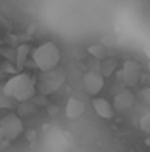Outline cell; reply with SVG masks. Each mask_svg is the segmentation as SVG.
<instances>
[{
    "instance_id": "7c38bea8",
    "label": "cell",
    "mask_w": 150,
    "mask_h": 152,
    "mask_svg": "<svg viewBox=\"0 0 150 152\" xmlns=\"http://www.w3.org/2000/svg\"><path fill=\"white\" fill-rule=\"evenodd\" d=\"M29 54H31L29 45H19V46H17V50H15V66H17L19 69H21V67L27 64Z\"/></svg>"
},
{
    "instance_id": "9c48e42d",
    "label": "cell",
    "mask_w": 150,
    "mask_h": 152,
    "mask_svg": "<svg viewBox=\"0 0 150 152\" xmlns=\"http://www.w3.org/2000/svg\"><path fill=\"white\" fill-rule=\"evenodd\" d=\"M85 110H87V106H85V102L81 100V98H68V102H66V118L68 119H79L83 114H85Z\"/></svg>"
},
{
    "instance_id": "ac0fdd59",
    "label": "cell",
    "mask_w": 150,
    "mask_h": 152,
    "mask_svg": "<svg viewBox=\"0 0 150 152\" xmlns=\"http://www.w3.org/2000/svg\"><path fill=\"white\" fill-rule=\"evenodd\" d=\"M0 108H2V96H0Z\"/></svg>"
},
{
    "instance_id": "e0dca14e",
    "label": "cell",
    "mask_w": 150,
    "mask_h": 152,
    "mask_svg": "<svg viewBox=\"0 0 150 152\" xmlns=\"http://www.w3.org/2000/svg\"><path fill=\"white\" fill-rule=\"evenodd\" d=\"M4 142H8V141L4 139V131H2V127H0V145H4Z\"/></svg>"
},
{
    "instance_id": "9a60e30c",
    "label": "cell",
    "mask_w": 150,
    "mask_h": 152,
    "mask_svg": "<svg viewBox=\"0 0 150 152\" xmlns=\"http://www.w3.org/2000/svg\"><path fill=\"white\" fill-rule=\"evenodd\" d=\"M102 42H104L106 46H116V37H114V35H106V37L102 39Z\"/></svg>"
},
{
    "instance_id": "277c9868",
    "label": "cell",
    "mask_w": 150,
    "mask_h": 152,
    "mask_svg": "<svg viewBox=\"0 0 150 152\" xmlns=\"http://www.w3.org/2000/svg\"><path fill=\"white\" fill-rule=\"evenodd\" d=\"M0 127L4 131V139L8 142L15 141L17 137H21V133L25 131V125H23V119L19 118L17 114H6L2 119H0Z\"/></svg>"
},
{
    "instance_id": "3957f363",
    "label": "cell",
    "mask_w": 150,
    "mask_h": 152,
    "mask_svg": "<svg viewBox=\"0 0 150 152\" xmlns=\"http://www.w3.org/2000/svg\"><path fill=\"white\" fill-rule=\"evenodd\" d=\"M116 75L125 87H137L141 81V75H143V69H141V64L137 60H125L117 67Z\"/></svg>"
},
{
    "instance_id": "8992f818",
    "label": "cell",
    "mask_w": 150,
    "mask_h": 152,
    "mask_svg": "<svg viewBox=\"0 0 150 152\" xmlns=\"http://www.w3.org/2000/svg\"><path fill=\"white\" fill-rule=\"evenodd\" d=\"M104 83H106V79L100 71L89 69L83 75V89H85L87 94H90V96H96V94L104 89Z\"/></svg>"
},
{
    "instance_id": "4fadbf2b",
    "label": "cell",
    "mask_w": 150,
    "mask_h": 152,
    "mask_svg": "<svg viewBox=\"0 0 150 152\" xmlns=\"http://www.w3.org/2000/svg\"><path fill=\"white\" fill-rule=\"evenodd\" d=\"M35 112H37V108L31 104V100L27 102H21V106H17V115L19 118H25V115H35Z\"/></svg>"
},
{
    "instance_id": "52a82bcc",
    "label": "cell",
    "mask_w": 150,
    "mask_h": 152,
    "mask_svg": "<svg viewBox=\"0 0 150 152\" xmlns=\"http://www.w3.org/2000/svg\"><path fill=\"white\" fill-rule=\"evenodd\" d=\"M135 100H137V96H135V93L133 91H129V89H125V91H119V93L114 96V110H117V112H129L133 106H135Z\"/></svg>"
},
{
    "instance_id": "6da1fadb",
    "label": "cell",
    "mask_w": 150,
    "mask_h": 152,
    "mask_svg": "<svg viewBox=\"0 0 150 152\" xmlns=\"http://www.w3.org/2000/svg\"><path fill=\"white\" fill-rule=\"evenodd\" d=\"M2 94L6 98H12L15 102H27L33 100L37 94V81L33 75L27 71H19V73L12 75L2 87Z\"/></svg>"
},
{
    "instance_id": "30bf717a",
    "label": "cell",
    "mask_w": 150,
    "mask_h": 152,
    "mask_svg": "<svg viewBox=\"0 0 150 152\" xmlns=\"http://www.w3.org/2000/svg\"><path fill=\"white\" fill-rule=\"evenodd\" d=\"M117 67H119V64H117V60H114V58L100 60V73L104 75V79L112 77V75L117 71Z\"/></svg>"
},
{
    "instance_id": "5bb4252c",
    "label": "cell",
    "mask_w": 150,
    "mask_h": 152,
    "mask_svg": "<svg viewBox=\"0 0 150 152\" xmlns=\"http://www.w3.org/2000/svg\"><path fill=\"white\" fill-rule=\"evenodd\" d=\"M141 100L146 104V106H150V87H144V89L141 91Z\"/></svg>"
},
{
    "instance_id": "7a4b0ae2",
    "label": "cell",
    "mask_w": 150,
    "mask_h": 152,
    "mask_svg": "<svg viewBox=\"0 0 150 152\" xmlns=\"http://www.w3.org/2000/svg\"><path fill=\"white\" fill-rule=\"evenodd\" d=\"M31 60H33L35 67L39 71H50V69H56L60 66V60H62V52L60 46L52 41H46L42 45L35 46L31 50Z\"/></svg>"
},
{
    "instance_id": "ba28073f",
    "label": "cell",
    "mask_w": 150,
    "mask_h": 152,
    "mask_svg": "<svg viewBox=\"0 0 150 152\" xmlns=\"http://www.w3.org/2000/svg\"><path fill=\"white\" fill-rule=\"evenodd\" d=\"M90 106H92V110L96 112V115L98 118H102V119H112L114 118V114H116V110H114V106L110 104L106 98H98V96H94L92 100H90Z\"/></svg>"
},
{
    "instance_id": "2e32d148",
    "label": "cell",
    "mask_w": 150,
    "mask_h": 152,
    "mask_svg": "<svg viewBox=\"0 0 150 152\" xmlns=\"http://www.w3.org/2000/svg\"><path fill=\"white\" fill-rule=\"evenodd\" d=\"M35 131H27V141H35Z\"/></svg>"
},
{
    "instance_id": "5b68a950",
    "label": "cell",
    "mask_w": 150,
    "mask_h": 152,
    "mask_svg": "<svg viewBox=\"0 0 150 152\" xmlns=\"http://www.w3.org/2000/svg\"><path fill=\"white\" fill-rule=\"evenodd\" d=\"M64 81H66V71L64 69L58 71V67H56V69H50V71H42V77L39 81L41 93H44V94L54 93Z\"/></svg>"
},
{
    "instance_id": "8fae6325",
    "label": "cell",
    "mask_w": 150,
    "mask_h": 152,
    "mask_svg": "<svg viewBox=\"0 0 150 152\" xmlns=\"http://www.w3.org/2000/svg\"><path fill=\"white\" fill-rule=\"evenodd\" d=\"M87 52H89V56L92 60H106V58H108V46H106L104 42L90 45L89 48H87Z\"/></svg>"
}]
</instances>
